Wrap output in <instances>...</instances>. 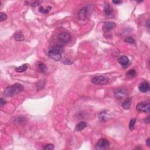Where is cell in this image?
<instances>
[{
    "label": "cell",
    "mask_w": 150,
    "mask_h": 150,
    "mask_svg": "<svg viewBox=\"0 0 150 150\" xmlns=\"http://www.w3.org/2000/svg\"><path fill=\"white\" fill-rule=\"evenodd\" d=\"M149 102H141L137 105L136 109L137 111L143 113H149Z\"/></svg>",
    "instance_id": "8992f818"
},
{
    "label": "cell",
    "mask_w": 150,
    "mask_h": 150,
    "mask_svg": "<svg viewBox=\"0 0 150 150\" xmlns=\"http://www.w3.org/2000/svg\"><path fill=\"white\" fill-rule=\"evenodd\" d=\"M87 127V123L85 121H80L76 124L74 130L76 131H81Z\"/></svg>",
    "instance_id": "4fadbf2b"
},
{
    "label": "cell",
    "mask_w": 150,
    "mask_h": 150,
    "mask_svg": "<svg viewBox=\"0 0 150 150\" xmlns=\"http://www.w3.org/2000/svg\"><path fill=\"white\" fill-rule=\"evenodd\" d=\"M112 2H113V3L116 4V5L117 4L118 5V4H120L122 3V1H113Z\"/></svg>",
    "instance_id": "f546056e"
},
{
    "label": "cell",
    "mask_w": 150,
    "mask_h": 150,
    "mask_svg": "<svg viewBox=\"0 0 150 150\" xmlns=\"http://www.w3.org/2000/svg\"><path fill=\"white\" fill-rule=\"evenodd\" d=\"M6 103V101L5 100H4L3 98H1V103H0V104H1V106H3L4 104Z\"/></svg>",
    "instance_id": "83f0119b"
},
{
    "label": "cell",
    "mask_w": 150,
    "mask_h": 150,
    "mask_svg": "<svg viewBox=\"0 0 150 150\" xmlns=\"http://www.w3.org/2000/svg\"><path fill=\"white\" fill-rule=\"evenodd\" d=\"M110 145L109 141L105 138H101L97 141L96 144V149L104 150L107 149Z\"/></svg>",
    "instance_id": "277c9868"
},
{
    "label": "cell",
    "mask_w": 150,
    "mask_h": 150,
    "mask_svg": "<svg viewBox=\"0 0 150 150\" xmlns=\"http://www.w3.org/2000/svg\"><path fill=\"white\" fill-rule=\"evenodd\" d=\"M145 123L148 124L149 123V117H148L146 119H145Z\"/></svg>",
    "instance_id": "4dcf8cb0"
},
{
    "label": "cell",
    "mask_w": 150,
    "mask_h": 150,
    "mask_svg": "<svg viewBox=\"0 0 150 150\" xmlns=\"http://www.w3.org/2000/svg\"><path fill=\"white\" fill-rule=\"evenodd\" d=\"M14 38L16 41H22L25 39V36L21 31H18L15 33L14 35Z\"/></svg>",
    "instance_id": "9a60e30c"
},
{
    "label": "cell",
    "mask_w": 150,
    "mask_h": 150,
    "mask_svg": "<svg viewBox=\"0 0 150 150\" xmlns=\"http://www.w3.org/2000/svg\"><path fill=\"white\" fill-rule=\"evenodd\" d=\"M57 39L62 44H68L71 40V35L67 32H62L58 34Z\"/></svg>",
    "instance_id": "5b68a950"
},
{
    "label": "cell",
    "mask_w": 150,
    "mask_h": 150,
    "mask_svg": "<svg viewBox=\"0 0 150 150\" xmlns=\"http://www.w3.org/2000/svg\"><path fill=\"white\" fill-rule=\"evenodd\" d=\"M63 52V48L61 45H57L53 46L49 51L48 56L55 61H59L62 58V55Z\"/></svg>",
    "instance_id": "7a4b0ae2"
},
{
    "label": "cell",
    "mask_w": 150,
    "mask_h": 150,
    "mask_svg": "<svg viewBox=\"0 0 150 150\" xmlns=\"http://www.w3.org/2000/svg\"><path fill=\"white\" fill-rule=\"evenodd\" d=\"M39 4H40V2L35 1V2H33V3L31 4V6L33 7H37V6L39 5Z\"/></svg>",
    "instance_id": "4316f807"
},
{
    "label": "cell",
    "mask_w": 150,
    "mask_h": 150,
    "mask_svg": "<svg viewBox=\"0 0 150 150\" xmlns=\"http://www.w3.org/2000/svg\"><path fill=\"white\" fill-rule=\"evenodd\" d=\"M51 10H52V7H48L46 8H44L43 7H40L39 8V11L43 14H47L51 11Z\"/></svg>",
    "instance_id": "d6986e66"
},
{
    "label": "cell",
    "mask_w": 150,
    "mask_h": 150,
    "mask_svg": "<svg viewBox=\"0 0 150 150\" xmlns=\"http://www.w3.org/2000/svg\"><path fill=\"white\" fill-rule=\"evenodd\" d=\"M135 149H142V147H136V148H135Z\"/></svg>",
    "instance_id": "d6a6232c"
},
{
    "label": "cell",
    "mask_w": 150,
    "mask_h": 150,
    "mask_svg": "<svg viewBox=\"0 0 150 150\" xmlns=\"http://www.w3.org/2000/svg\"><path fill=\"white\" fill-rule=\"evenodd\" d=\"M124 42L128 43V44H134L135 43V40L132 36H127V37L125 38V39H124Z\"/></svg>",
    "instance_id": "7402d4cb"
},
{
    "label": "cell",
    "mask_w": 150,
    "mask_h": 150,
    "mask_svg": "<svg viewBox=\"0 0 150 150\" xmlns=\"http://www.w3.org/2000/svg\"><path fill=\"white\" fill-rule=\"evenodd\" d=\"M114 96L118 100H122L127 97V91L123 88L117 89L114 90Z\"/></svg>",
    "instance_id": "52a82bcc"
},
{
    "label": "cell",
    "mask_w": 150,
    "mask_h": 150,
    "mask_svg": "<svg viewBox=\"0 0 150 150\" xmlns=\"http://www.w3.org/2000/svg\"><path fill=\"white\" fill-rule=\"evenodd\" d=\"M55 148L54 145L52 144H48L45 145V147H44V149L45 150H51V149H53Z\"/></svg>",
    "instance_id": "603a6c76"
},
{
    "label": "cell",
    "mask_w": 150,
    "mask_h": 150,
    "mask_svg": "<svg viewBox=\"0 0 150 150\" xmlns=\"http://www.w3.org/2000/svg\"><path fill=\"white\" fill-rule=\"evenodd\" d=\"M28 69L27 64H24L22 66H19V67H16L15 68V70L18 73H22L26 71Z\"/></svg>",
    "instance_id": "ac0fdd59"
},
{
    "label": "cell",
    "mask_w": 150,
    "mask_h": 150,
    "mask_svg": "<svg viewBox=\"0 0 150 150\" xmlns=\"http://www.w3.org/2000/svg\"><path fill=\"white\" fill-rule=\"evenodd\" d=\"M62 62H63V63L64 64H65V65H71V64H72L73 63V62L70 61V59H67V58H65L64 59H63Z\"/></svg>",
    "instance_id": "484cf974"
},
{
    "label": "cell",
    "mask_w": 150,
    "mask_h": 150,
    "mask_svg": "<svg viewBox=\"0 0 150 150\" xmlns=\"http://www.w3.org/2000/svg\"><path fill=\"white\" fill-rule=\"evenodd\" d=\"M136 119H132L130 121V123H129V128L130 130H134L135 129V126H136Z\"/></svg>",
    "instance_id": "44dd1931"
},
{
    "label": "cell",
    "mask_w": 150,
    "mask_h": 150,
    "mask_svg": "<svg viewBox=\"0 0 150 150\" xmlns=\"http://www.w3.org/2000/svg\"><path fill=\"white\" fill-rule=\"evenodd\" d=\"M138 89L143 93H147L149 90V84L147 82H143L139 85Z\"/></svg>",
    "instance_id": "8fae6325"
},
{
    "label": "cell",
    "mask_w": 150,
    "mask_h": 150,
    "mask_svg": "<svg viewBox=\"0 0 150 150\" xmlns=\"http://www.w3.org/2000/svg\"><path fill=\"white\" fill-rule=\"evenodd\" d=\"M98 119L101 121H105L108 119V114H107V111L106 110H104L103 111H101L99 114H98Z\"/></svg>",
    "instance_id": "5bb4252c"
},
{
    "label": "cell",
    "mask_w": 150,
    "mask_h": 150,
    "mask_svg": "<svg viewBox=\"0 0 150 150\" xmlns=\"http://www.w3.org/2000/svg\"><path fill=\"white\" fill-rule=\"evenodd\" d=\"M24 87L23 86L20 84V83H15V84L9 86L7 87L4 90V95L7 97H12V96L16 95L19 93L22 92Z\"/></svg>",
    "instance_id": "6da1fadb"
},
{
    "label": "cell",
    "mask_w": 150,
    "mask_h": 150,
    "mask_svg": "<svg viewBox=\"0 0 150 150\" xmlns=\"http://www.w3.org/2000/svg\"><path fill=\"white\" fill-rule=\"evenodd\" d=\"M89 10V8L88 7H85L79 11V12L78 13V18L79 20H84L88 17Z\"/></svg>",
    "instance_id": "9c48e42d"
},
{
    "label": "cell",
    "mask_w": 150,
    "mask_h": 150,
    "mask_svg": "<svg viewBox=\"0 0 150 150\" xmlns=\"http://www.w3.org/2000/svg\"><path fill=\"white\" fill-rule=\"evenodd\" d=\"M104 11L108 16L112 17L114 16V10L110 5V4H106L104 6Z\"/></svg>",
    "instance_id": "30bf717a"
},
{
    "label": "cell",
    "mask_w": 150,
    "mask_h": 150,
    "mask_svg": "<svg viewBox=\"0 0 150 150\" xmlns=\"http://www.w3.org/2000/svg\"><path fill=\"white\" fill-rule=\"evenodd\" d=\"M36 65L39 68V69L40 70V71L41 72L43 73H46V72L47 71V67L45 65V64L43 63L42 62H38L37 63H36Z\"/></svg>",
    "instance_id": "e0dca14e"
},
{
    "label": "cell",
    "mask_w": 150,
    "mask_h": 150,
    "mask_svg": "<svg viewBox=\"0 0 150 150\" xmlns=\"http://www.w3.org/2000/svg\"><path fill=\"white\" fill-rule=\"evenodd\" d=\"M45 83H44V82H42V81H40V82H38L37 83V85H36V87H37V89L38 90H40L42 89L43 87H44V85H44Z\"/></svg>",
    "instance_id": "d4e9b609"
},
{
    "label": "cell",
    "mask_w": 150,
    "mask_h": 150,
    "mask_svg": "<svg viewBox=\"0 0 150 150\" xmlns=\"http://www.w3.org/2000/svg\"><path fill=\"white\" fill-rule=\"evenodd\" d=\"M149 20H148L147 21V28H148V29H149Z\"/></svg>",
    "instance_id": "1f68e13d"
},
{
    "label": "cell",
    "mask_w": 150,
    "mask_h": 150,
    "mask_svg": "<svg viewBox=\"0 0 150 150\" xmlns=\"http://www.w3.org/2000/svg\"><path fill=\"white\" fill-rule=\"evenodd\" d=\"M146 144H147V145L148 147H150V138H148L147 139Z\"/></svg>",
    "instance_id": "f1b7e54d"
},
{
    "label": "cell",
    "mask_w": 150,
    "mask_h": 150,
    "mask_svg": "<svg viewBox=\"0 0 150 150\" xmlns=\"http://www.w3.org/2000/svg\"><path fill=\"white\" fill-rule=\"evenodd\" d=\"M116 27V24L114 22L111 21H106L103 22V30L106 32H109Z\"/></svg>",
    "instance_id": "ba28073f"
},
{
    "label": "cell",
    "mask_w": 150,
    "mask_h": 150,
    "mask_svg": "<svg viewBox=\"0 0 150 150\" xmlns=\"http://www.w3.org/2000/svg\"><path fill=\"white\" fill-rule=\"evenodd\" d=\"M118 62L123 67H126L129 63L130 60L128 57L126 56H122L118 59Z\"/></svg>",
    "instance_id": "7c38bea8"
},
{
    "label": "cell",
    "mask_w": 150,
    "mask_h": 150,
    "mask_svg": "<svg viewBox=\"0 0 150 150\" xmlns=\"http://www.w3.org/2000/svg\"><path fill=\"white\" fill-rule=\"evenodd\" d=\"M7 19V15L4 12H1L0 13V21L3 22V21H5Z\"/></svg>",
    "instance_id": "cb8c5ba5"
},
{
    "label": "cell",
    "mask_w": 150,
    "mask_h": 150,
    "mask_svg": "<svg viewBox=\"0 0 150 150\" xmlns=\"http://www.w3.org/2000/svg\"><path fill=\"white\" fill-rule=\"evenodd\" d=\"M109 82V78L106 76H96L92 79L91 82L95 85H105Z\"/></svg>",
    "instance_id": "3957f363"
},
{
    "label": "cell",
    "mask_w": 150,
    "mask_h": 150,
    "mask_svg": "<svg viewBox=\"0 0 150 150\" xmlns=\"http://www.w3.org/2000/svg\"><path fill=\"white\" fill-rule=\"evenodd\" d=\"M136 76V72L134 69H131L126 73V76L128 78H133Z\"/></svg>",
    "instance_id": "ffe728a7"
},
{
    "label": "cell",
    "mask_w": 150,
    "mask_h": 150,
    "mask_svg": "<svg viewBox=\"0 0 150 150\" xmlns=\"http://www.w3.org/2000/svg\"><path fill=\"white\" fill-rule=\"evenodd\" d=\"M131 98H126V99L124 100L123 103H122V107L126 110H128L130 108L131 104Z\"/></svg>",
    "instance_id": "2e32d148"
}]
</instances>
